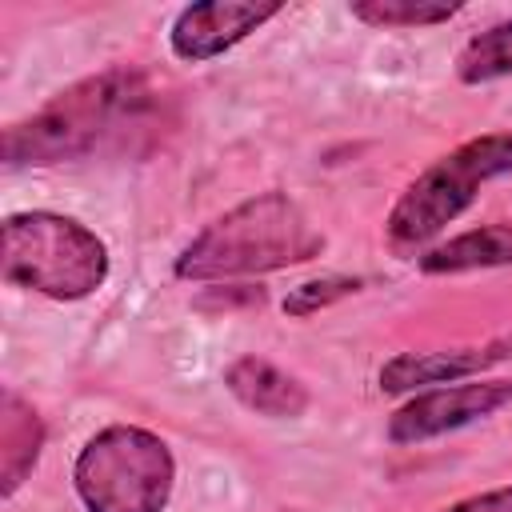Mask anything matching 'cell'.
Masks as SVG:
<instances>
[{
    "label": "cell",
    "instance_id": "6da1fadb",
    "mask_svg": "<svg viewBox=\"0 0 512 512\" xmlns=\"http://www.w3.org/2000/svg\"><path fill=\"white\" fill-rule=\"evenodd\" d=\"M156 112H160V92L144 72L108 68L64 88L28 120L4 128V160L60 164V160H84L92 152L124 148L132 136L152 128Z\"/></svg>",
    "mask_w": 512,
    "mask_h": 512
},
{
    "label": "cell",
    "instance_id": "7a4b0ae2",
    "mask_svg": "<svg viewBox=\"0 0 512 512\" xmlns=\"http://www.w3.org/2000/svg\"><path fill=\"white\" fill-rule=\"evenodd\" d=\"M320 248H324V236L308 224L300 204L288 200L284 192H264L236 204L216 224H208L176 256V276L180 280L260 276L288 264H304Z\"/></svg>",
    "mask_w": 512,
    "mask_h": 512
},
{
    "label": "cell",
    "instance_id": "3957f363",
    "mask_svg": "<svg viewBox=\"0 0 512 512\" xmlns=\"http://www.w3.org/2000/svg\"><path fill=\"white\" fill-rule=\"evenodd\" d=\"M4 280L52 300H80L108 276V252L72 216L16 212L4 220Z\"/></svg>",
    "mask_w": 512,
    "mask_h": 512
},
{
    "label": "cell",
    "instance_id": "277c9868",
    "mask_svg": "<svg viewBox=\"0 0 512 512\" xmlns=\"http://www.w3.org/2000/svg\"><path fill=\"white\" fill-rule=\"evenodd\" d=\"M504 172H512V132H492L440 156L404 188V196L388 212V244L396 252H416L476 200L480 184Z\"/></svg>",
    "mask_w": 512,
    "mask_h": 512
},
{
    "label": "cell",
    "instance_id": "5b68a950",
    "mask_svg": "<svg viewBox=\"0 0 512 512\" xmlns=\"http://www.w3.org/2000/svg\"><path fill=\"white\" fill-rule=\"evenodd\" d=\"M172 452L160 436L128 424L96 432L72 468L88 512H164L172 496Z\"/></svg>",
    "mask_w": 512,
    "mask_h": 512
},
{
    "label": "cell",
    "instance_id": "8992f818",
    "mask_svg": "<svg viewBox=\"0 0 512 512\" xmlns=\"http://www.w3.org/2000/svg\"><path fill=\"white\" fill-rule=\"evenodd\" d=\"M504 404H512V380H476V384L436 388V392L408 400L388 420V440L392 444H420V440H432L440 432L464 428L480 416H492Z\"/></svg>",
    "mask_w": 512,
    "mask_h": 512
},
{
    "label": "cell",
    "instance_id": "52a82bcc",
    "mask_svg": "<svg viewBox=\"0 0 512 512\" xmlns=\"http://www.w3.org/2000/svg\"><path fill=\"white\" fill-rule=\"evenodd\" d=\"M276 12H280L276 0H268V4H256V0H208V4H192L172 24V52L180 60H212L224 48L240 44L248 32H256Z\"/></svg>",
    "mask_w": 512,
    "mask_h": 512
},
{
    "label": "cell",
    "instance_id": "ba28073f",
    "mask_svg": "<svg viewBox=\"0 0 512 512\" xmlns=\"http://www.w3.org/2000/svg\"><path fill=\"white\" fill-rule=\"evenodd\" d=\"M512 352V340H492V344H472V348H444V352H400L380 368V388L384 392H408L424 384H444V380H464L472 372H484L488 364L504 360Z\"/></svg>",
    "mask_w": 512,
    "mask_h": 512
},
{
    "label": "cell",
    "instance_id": "9c48e42d",
    "mask_svg": "<svg viewBox=\"0 0 512 512\" xmlns=\"http://www.w3.org/2000/svg\"><path fill=\"white\" fill-rule=\"evenodd\" d=\"M224 384L232 388V396L252 408V412H264V416H300L308 408V392L296 376L280 372L276 364L260 360V356H240L228 372H224Z\"/></svg>",
    "mask_w": 512,
    "mask_h": 512
},
{
    "label": "cell",
    "instance_id": "30bf717a",
    "mask_svg": "<svg viewBox=\"0 0 512 512\" xmlns=\"http://www.w3.org/2000/svg\"><path fill=\"white\" fill-rule=\"evenodd\" d=\"M44 448V424L32 404H24L16 392H4L0 400V492L12 496Z\"/></svg>",
    "mask_w": 512,
    "mask_h": 512
},
{
    "label": "cell",
    "instance_id": "8fae6325",
    "mask_svg": "<svg viewBox=\"0 0 512 512\" xmlns=\"http://www.w3.org/2000/svg\"><path fill=\"white\" fill-rule=\"evenodd\" d=\"M492 264H512V224H484L472 228L428 256H420L424 272H468V268H492Z\"/></svg>",
    "mask_w": 512,
    "mask_h": 512
},
{
    "label": "cell",
    "instance_id": "7c38bea8",
    "mask_svg": "<svg viewBox=\"0 0 512 512\" xmlns=\"http://www.w3.org/2000/svg\"><path fill=\"white\" fill-rule=\"evenodd\" d=\"M456 72H460L464 84H484V80L512 76V20L472 36L464 44L460 60H456Z\"/></svg>",
    "mask_w": 512,
    "mask_h": 512
},
{
    "label": "cell",
    "instance_id": "4fadbf2b",
    "mask_svg": "<svg viewBox=\"0 0 512 512\" xmlns=\"http://www.w3.org/2000/svg\"><path fill=\"white\" fill-rule=\"evenodd\" d=\"M460 12V4H432V0H360L352 4V16L376 28H420V24H444Z\"/></svg>",
    "mask_w": 512,
    "mask_h": 512
},
{
    "label": "cell",
    "instance_id": "5bb4252c",
    "mask_svg": "<svg viewBox=\"0 0 512 512\" xmlns=\"http://www.w3.org/2000/svg\"><path fill=\"white\" fill-rule=\"evenodd\" d=\"M356 288H360V280H348V276L308 280V284L292 288V296L284 300V312H288V316H312L316 308H324V304H332V300H340V296H348V292H356Z\"/></svg>",
    "mask_w": 512,
    "mask_h": 512
},
{
    "label": "cell",
    "instance_id": "9a60e30c",
    "mask_svg": "<svg viewBox=\"0 0 512 512\" xmlns=\"http://www.w3.org/2000/svg\"><path fill=\"white\" fill-rule=\"evenodd\" d=\"M444 512H512V488H496V492H480V496H468Z\"/></svg>",
    "mask_w": 512,
    "mask_h": 512
}]
</instances>
